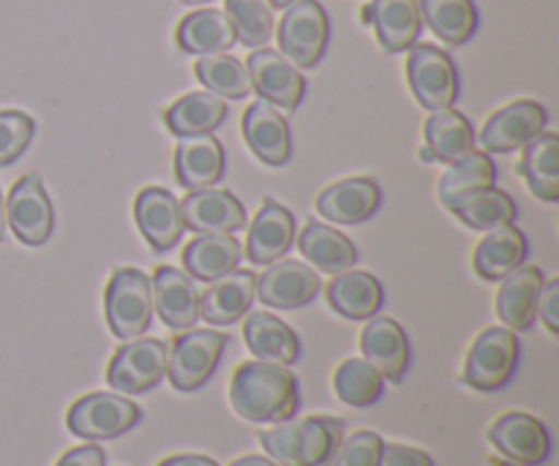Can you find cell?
I'll return each mask as SVG.
<instances>
[{"label":"cell","mask_w":559,"mask_h":466,"mask_svg":"<svg viewBox=\"0 0 559 466\" xmlns=\"http://www.w3.org/2000/svg\"><path fill=\"white\" fill-rule=\"evenodd\" d=\"M229 402L249 423H284L300 409L298 377L282 363L249 360L233 374Z\"/></svg>","instance_id":"cell-1"},{"label":"cell","mask_w":559,"mask_h":466,"mask_svg":"<svg viewBox=\"0 0 559 466\" xmlns=\"http://www.w3.org/2000/svg\"><path fill=\"white\" fill-rule=\"evenodd\" d=\"M260 442L278 466H331L344 442V420L328 415L289 418L262 431Z\"/></svg>","instance_id":"cell-2"},{"label":"cell","mask_w":559,"mask_h":466,"mask_svg":"<svg viewBox=\"0 0 559 466\" xmlns=\"http://www.w3.org/2000/svg\"><path fill=\"white\" fill-rule=\"evenodd\" d=\"M104 314L109 331L120 342L145 336L153 320L151 276L136 267H118L104 289Z\"/></svg>","instance_id":"cell-3"},{"label":"cell","mask_w":559,"mask_h":466,"mask_svg":"<svg viewBox=\"0 0 559 466\" xmlns=\"http://www.w3.org/2000/svg\"><path fill=\"white\" fill-rule=\"evenodd\" d=\"M229 336L218 331H183L175 336L167 358V380L175 391L194 393L216 374Z\"/></svg>","instance_id":"cell-4"},{"label":"cell","mask_w":559,"mask_h":466,"mask_svg":"<svg viewBox=\"0 0 559 466\" xmlns=\"http://www.w3.org/2000/svg\"><path fill=\"white\" fill-rule=\"evenodd\" d=\"M519 353L522 344L516 333L508 327H486L464 360V382L478 393L502 391L516 377Z\"/></svg>","instance_id":"cell-5"},{"label":"cell","mask_w":559,"mask_h":466,"mask_svg":"<svg viewBox=\"0 0 559 466\" xmlns=\"http://www.w3.org/2000/svg\"><path fill=\"white\" fill-rule=\"evenodd\" d=\"M142 409L120 393H87L76 398L66 415V426L74 437L87 442L118 440L126 431L140 426Z\"/></svg>","instance_id":"cell-6"},{"label":"cell","mask_w":559,"mask_h":466,"mask_svg":"<svg viewBox=\"0 0 559 466\" xmlns=\"http://www.w3.org/2000/svg\"><path fill=\"white\" fill-rule=\"evenodd\" d=\"M331 38V20L320 0H295L278 22V49L295 69H314Z\"/></svg>","instance_id":"cell-7"},{"label":"cell","mask_w":559,"mask_h":466,"mask_svg":"<svg viewBox=\"0 0 559 466\" xmlns=\"http://www.w3.org/2000/svg\"><path fill=\"white\" fill-rule=\"evenodd\" d=\"M169 347L158 338H131L115 349L107 366V385L120 396L153 391L167 377Z\"/></svg>","instance_id":"cell-8"},{"label":"cell","mask_w":559,"mask_h":466,"mask_svg":"<svg viewBox=\"0 0 559 466\" xmlns=\"http://www.w3.org/2000/svg\"><path fill=\"white\" fill-rule=\"evenodd\" d=\"M407 80L424 109H448L459 98V71L451 55L431 44H413L407 58Z\"/></svg>","instance_id":"cell-9"},{"label":"cell","mask_w":559,"mask_h":466,"mask_svg":"<svg viewBox=\"0 0 559 466\" xmlns=\"http://www.w3.org/2000/svg\"><path fill=\"white\" fill-rule=\"evenodd\" d=\"M5 227H11L20 243L44 246L52 238L55 207L38 175H22L5 200Z\"/></svg>","instance_id":"cell-10"},{"label":"cell","mask_w":559,"mask_h":466,"mask_svg":"<svg viewBox=\"0 0 559 466\" xmlns=\"http://www.w3.org/2000/svg\"><path fill=\"white\" fill-rule=\"evenodd\" d=\"M489 442L522 466H540L551 456V434L538 418L527 413H506L489 429Z\"/></svg>","instance_id":"cell-11"},{"label":"cell","mask_w":559,"mask_h":466,"mask_svg":"<svg viewBox=\"0 0 559 466\" xmlns=\"http://www.w3.org/2000/svg\"><path fill=\"white\" fill-rule=\"evenodd\" d=\"M322 284L314 267L298 260H276L257 278V298L267 309L293 311L304 309L320 295Z\"/></svg>","instance_id":"cell-12"},{"label":"cell","mask_w":559,"mask_h":466,"mask_svg":"<svg viewBox=\"0 0 559 466\" xmlns=\"http://www.w3.org/2000/svg\"><path fill=\"white\" fill-rule=\"evenodd\" d=\"M180 216H183L186 229L200 235H233L249 224L246 207L240 205L238 196L216 186L189 191L180 200Z\"/></svg>","instance_id":"cell-13"},{"label":"cell","mask_w":559,"mask_h":466,"mask_svg":"<svg viewBox=\"0 0 559 466\" xmlns=\"http://www.w3.org/2000/svg\"><path fill=\"white\" fill-rule=\"evenodd\" d=\"M246 71H249L251 87L273 107L298 109V104L304 101L306 80L276 49H251Z\"/></svg>","instance_id":"cell-14"},{"label":"cell","mask_w":559,"mask_h":466,"mask_svg":"<svg viewBox=\"0 0 559 466\" xmlns=\"http://www.w3.org/2000/svg\"><path fill=\"white\" fill-rule=\"evenodd\" d=\"M549 123V115L533 98H522L508 107L497 109L489 120H486L484 131H480V145L486 153H513L516 147H524L530 140L540 134Z\"/></svg>","instance_id":"cell-15"},{"label":"cell","mask_w":559,"mask_h":466,"mask_svg":"<svg viewBox=\"0 0 559 466\" xmlns=\"http://www.w3.org/2000/svg\"><path fill=\"white\" fill-rule=\"evenodd\" d=\"M360 353L366 363L377 369L385 382H402L409 369V338L404 327L391 316H371L360 333Z\"/></svg>","instance_id":"cell-16"},{"label":"cell","mask_w":559,"mask_h":466,"mask_svg":"<svg viewBox=\"0 0 559 466\" xmlns=\"http://www.w3.org/2000/svg\"><path fill=\"white\" fill-rule=\"evenodd\" d=\"M153 287V311H158L162 322L173 327L175 333H183L194 327L200 320V289L194 278L178 267L162 265L156 267L151 278Z\"/></svg>","instance_id":"cell-17"},{"label":"cell","mask_w":559,"mask_h":466,"mask_svg":"<svg viewBox=\"0 0 559 466\" xmlns=\"http://www.w3.org/2000/svg\"><path fill=\"white\" fill-rule=\"evenodd\" d=\"M243 136L249 151L267 167H284L293 158V134L287 118L265 98L246 107Z\"/></svg>","instance_id":"cell-18"},{"label":"cell","mask_w":559,"mask_h":466,"mask_svg":"<svg viewBox=\"0 0 559 466\" xmlns=\"http://www.w3.org/2000/svg\"><path fill=\"white\" fill-rule=\"evenodd\" d=\"M317 213L331 224L358 227L382 207V189L374 178H347L317 196Z\"/></svg>","instance_id":"cell-19"},{"label":"cell","mask_w":559,"mask_h":466,"mask_svg":"<svg viewBox=\"0 0 559 466\" xmlns=\"http://www.w3.org/2000/svg\"><path fill=\"white\" fill-rule=\"evenodd\" d=\"M134 218L142 238L153 251H169L183 238L186 224L180 216V200L162 186H147L134 200Z\"/></svg>","instance_id":"cell-20"},{"label":"cell","mask_w":559,"mask_h":466,"mask_svg":"<svg viewBox=\"0 0 559 466\" xmlns=\"http://www.w3.org/2000/svg\"><path fill=\"white\" fill-rule=\"evenodd\" d=\"M544 282V271L538 265H519L502 278L497 292V316L508 331L524 333L535 325Z\"/></svg>","instance_id":"cell-21"},{"label":"cell","mask_w":559,"mask_h":466,"mask_svg":"<svg viewBox=\"0 0 559 466\" xmlns=\"http://www.w3.org/2000/svg\"><path fill=\"white\" fill-rule=\"evenodd\" d=\"M224 169H227V156L216 136H180L175 147V180L186 191L211 189L224 178Z\"/></svg>","instance_id":"cell-22"},{"label":"cell","mask_w":559,"mask_h":466,"mask_svg":"<svg viewBox=\"0 0 559 466\" xmlns=\"http://www.w3.org/2000/svg\"><path fill=\"white\" fill-rule=\"evenodd\" d=\"M295 246V218L284 205H278L273 196L262 200L254 222L249 227V240H246V256L251 265H271L282 260Z\"/></svg>","instance_id":"cell-23"},{"label":"cell","mask_w":559,"mask_h":466,"mask_svg":"<svg viewBox=\"0 0 559 466\" xmlns=\"http://www.w3.org/2000/svg\"><path fill=\"white\" fill-rule=\"evenodd\" d=\"M360 20L371 22L377 41L385 52H407L420 36V11L418 0H371L360 9Z\"/></svg>","instance_id":"cell-24"},{"label":"cell","mask_w":559,"mask_h":466,"mask_svg":"<svg viewBox=\"0 0 559 466\" xmlns=\"http://www.w3.org/2000/svg\"><path fill=\"white\" fill-rule=\"evenodd\" d=\"M257 298V276L251 271H233L211 282L200 295V316L207 325H233L243 320Z\"/></svg>","instance_id":"cell-25"},{"label":"cell","mask_w":559,"mask_h":466,"mask_svg":"<svg viewBox=\"0 0 559 466\" xmlns=\"http://www.w3.org/2000/svg\"><path fill=\"white\" fill-rule=\"evenodd\" d=\"M325 295L336 314L355 322L377 316L385 303V289H382L380 278L366 271H353V267L336 273V278L325 287Z\"/></svg>","instance_id":"cell-26"},{"label":"cell","mask_w":559,"mask_h":466,"mask_svg":"<svg viewBox=\"0 0 559 466\" xmlns=\"http://www.w3.org/2000/svg\"><path fill=\"white\" fill-rule=\"evenodd\" d=\"M527 238L516 224H502L495 227L484 240L478 243L473 256L475 273L484 282H502L508 273L516 271L527 260Z\"/></svg>","instance_id":"cell-27"},{"label":"cell","mask_w":559,"mask_h":466,"mask_svg":"<svg viewBox=\"0 0 559 466\" xmlns=\"http://www.w3.org/2000/svg\"><path fill=\"white\" fill-rule=\"evenodd\" d=\"M243 338L257 360H271L282 366H293L300 360V338L287 322L267 311H251L246 316Z\"/></svg>","instance_id":"cell-28"},{"label":"cell","mask_w":559,"mask_h":466,"mask_svg":"<svg viewBox=\"0 0 559 466\" xmlns=\"http://www.w3.org/2000/svg\"><path fill=\"white\" fill-rule=\"evenodd\" d=\"M243 260V246L233 235H200L183 249V267L197 282H216L238 271Z\"/></svg>","instance_id":"cell-29"},{"label":"cell","mask_w":559,"mask_h":466,"mask_svg":"<svg viewBox=\"0 0 559 466\" xmlns=\"http://www.w3.org/2000/svg\"><path fill=\"white\" fill-rule=\"evenodd\" d=\"M175 41L189 55H218L235 47V27L229 16L218 9L191 11L180 20Z\"/></svg>","instance_id":"cell-30"},{"label":"cell","mask_w":559,"mask_h":466,"mask_svg":"<svg viewBox=\"0 0 559 466\" xmlns=\"http://www.w3.org/2000/svg\"><path fill=\"white\" fill-rule=\"evenodd\" d=\"M298 251L309 265L320 267L322 273H333V276L349 271L358 262V249L353 246V240L314 218L306 222L304 232L298 235Z\"/></svg>","instance_id":"cell-31"},{"label":"cell","mask_w":559,"mask_h":466,"mask_svg":"<svg viewBox=\"0 0 559 466\" xmlns=\"http://www.w3.org/2000/svg\"><path fill=\"white\" fill-rule=\"evenodd\" d=\"M469 229H495L502 224H513L519 216V207L511 196L497 186H484V189H469L459 194L451 205L445 207Z\"/></svg>","instance_id":"cell-32"},{"label":"cell","mask_w":559,"mask_h":466,"mask_svg":"<svg viewBox=\"0 0 559 466\" xmlns=\"http://www.w3.org/2000/svg\"><path fill=\"white\" fill-rule=\"evenodd\" d=\"M424 136L426 151L431 153L435 162L442 164L459 162L469 151H475V142H478L473 123L453 107L437 109L435 115H429L424 126Z\"/></svg>","instance_id":"cell-33"},{"label":"cell","mask_w":559,"mask_h":466,"mask_svg":"<svg viewBox=\"0 0 559 466\" xmlns=\"http://www.w3.org/2000/svg\"><path fill=\"white\" fill-rule=\"evenodd\" d=\"M227 101L216 93H189V96H180L173 107H167L164 123L175 136L213 134L227 120Z\"/></svg>","instance_id":"cell-34"},{"label":"cell","mask_w":559,"mask_h":466,"mask_svg":"<svg viewBox=\"0 0 559 466\" xmlns=\"http://www.w3.org/2000/svg\"><path fill=\"white\" fill-rule=\"evenodd\" d=\"M519 172L527 180V189L540 202L559 200V136L551 131H540L535 140L524 145V156L519 162Z\"/></svg>","instance_id":"cell-35"},{"label":"cell","mask_w":559,"mask_h":466,"mask_svg":"<svg viewBox=\"0 0 559 466\" xmlns=\"http://www.w3.org/2000/svg\"><path fill=\"white\" fill-rule=\"evenodd\" d=\"M420 22L451 47H462L478 31V9L473 0H418Z\"/></svg>","instance_id":"cell-36"},{"label":"cell","mask_w":559,"mask_h":466,"mask_svg":"<svg viewBox=\"0 0 559 466\" xmlns=\"http://www.w3.org/2000/svg\"><path fill=\"white\" fill-rule=\"evenodd\" d=\"M333 391L347 407L364 409L380 402L385 393V380L364 358H349L333 374Z\"/></svg>","instance_id":"cell-37"},{"label":"cell","mask_w":559,"mask_h":466,"mask_svg":"<svg viewBox=\"0 0 559 466\" xmlns=\"http://www.w3.org/2000/svg\"><path fill=\"white\" fill-rule=\"evenodd\" d=\"M497 167L484 151H469L459 162L448 164V172L440 178L437 186V196H440L442 207L451 205L459 194L469 189H484V186H495Z\"/></svg>","instance_id":"cell-38"},{"label":"cell","mask_w":559,"mask_h":466,"mask_svg":"<svg viewBox=\"0 0 559 466\" xmlns=\"http://www.w3.org/2000/svg\"><path fill=\"white\" fill-rule=\"evenodd\" d=\"M194 74L202 85L222 98H246L251 93V80L246 65L227 52L202 55L194 63Z\"/></svg>","instance_id":"cell-39"},{"label":"cell","mask_w":559,"mask_h":466,"mask_svg":"<svg viewBox=\"0 0 559 466\" xmlns=\"http://www.w3.org/2000/svg\"><path fill=\"white\" fill-rule=\"evenodd\" d=\"M235 27V38L243 47L260 49L273 36V14L267 0H227V11Z\"/></svg>","instance_id":"cell-40"},{"label":"cell","mask_w":559,"mask_h":466,"mask_svg":"<svg viewBox=\"0 0 559 466\" xmlns=\"http://www.w3.org/2000/svg\"><path fill=\"white\" fill-rule=\"evenodd\" d=\"M36 134V120L20 109H0V167L14 164Z\"/></svg>","instance_id":"cell-41"},{"label":"cell","mask_w":559,"mask_h":466,"mask_svg":"<svg viewBox=\"0 0 559 466\" xmlns=\"http://www.w3.org/2000/svg\"><path fill=\"white\" fill-rule=\"evenodd\" d=\"M382 451V437L374 431H355L338 445L331 466H377Z\"/></svg>","instance_id":"cell-42"},{"label":"cell","mask_w":559,"mask_h":466,"mask_svg":"<svg viewBox=\"0 0 559 466\" xmlns=\"http://www.w3.org/2000/svg\"><path fill=\"white\" fill-rule=\"evenodd\" d=\"M377 466H435V458L420 447L396 445V442H382L380 462Z\"/></svg>","instance_id":"cell-43"},{"label":"cell","mask_w":559,"mask_h":466,"mask_svg":"<svg viewBox=\"0 0 559 466\" xmlns=\"http://www.w3.org/2000/svg\"><path fill=\"white\" fill-rule=\"evenodd\" d=\"M538 320L544 322L546 331L559 333V278H551V282H544V289H540L538 300Z\"/></svg>","instance_id":"cell-44"},{"label":"cell","mask_w":559,"mask_h":466,"mask_svg":"<svg viewBox=\"0 0 559 466\" xmlns=\"http://www.w3.org/2000/svg\"><path fill=\"white\" fill-rule=\"evenodd\" d=\"M55 466H107V453L96 442H87V445H80L66 453Z\"/></svg>","instance_id":"cell-45"},{"label":"cell","mask_w":559,"mask_h":466,"mask_svg":"<svg viewBox=\"0 0 559 466\" xmlns=\"http://www.w3.org/2000/svg\"><path fill=\"white\" fill-rule=\"evenodd\" d=\"M156 466H218L211 456H200V453H183V456H169Z\"/></svg>","instance_id":"cell-46"},{"label":"cell","mask_w":559,"mask_h":466,"mask_svg":"<svg viewBox=\"0 0 559 466\" xmlns=\"http://www.w3.org/2000/svg\"><path fill=\"white\" fill-rule=\"evenodd\" d=\"M229 466H278V464L273 462V458H265V456H243Z\"/></svg>","instance_id":"cell-47"},{"label":"cell","mask_w":559,"mask_h":466,"mask_svg":"<svg viewBox=\"0 0 559 466\" xmlns=\"http://www.w3.org/2000/svg\"><path fill=\"white\" fill-rule=\"evenodd\" d=\"M5 235V202H3V194H0V240H3Z\"/></svg>","instance_id":"cell-48"},{"label":"cell","mask_w":559,"mask_h":466,"mask_svg":"<svg viewBox=\"0 0 559 466\" xmlns=\"http://www.w3.org/2000/svg\"><path fill=\"white\" fill-rule=\"evenodd\" d=\"M489 466H522V464L508 462V458H489Z\"/></svg>","instance_id":"cell-49"},{"label":"cell","mask_w":559,"mask_h":466,"mask_svg":"<svg viewBox=\"0 0 559 466\" xmlns=\"http://www.w3.org/2000/svg\"><path fill=\"white\" fill-rule=\"evenodd\" d=\"M289 3H295V0H267V5H276V9H287Z\"/></svg>","instance_id":"cell-50"},{"label":"cell","mask_w":559,"mask_h":466,"mask_svg":"<svg viewBox=\"0 0 559 466\" xmlns=\"http://www.w3.org/2000/svg\"><path fill=\"white\" fill-rule=\"evenodd\" d=\"M180 3H186V5H202V3H211V0H180Z\"/></svg>","instance_id":"cell-51"}]
</instances>
